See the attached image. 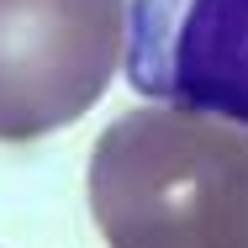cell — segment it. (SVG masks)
<instances>
[{"label": "cell", "mask_w": 248, "mask_h": 248, "mask_svg": "<svg viewBox=\"0 0 248 248\" xmlns=\"http://www.w3.org/2000/svg\"><path fill=\"white\" fill-rule=\"evenodd\" d=\"M106 248H248V127L196 106L122 111L90 153Z\"/></svg>", "instance_id": "cell-1"}, {"label": "cell", "mask_w": 248, "mask_h": 248, "mask_svg": "<svg viewBox=\"0 0 248 248\" xmlns=\"http://www.w3.org/2000/svg\"><path fill=\"white\" fill-rule=\"evenodd\" d=\"M127 53V0H0V143L79 122Z\"/></svg>", "instance_id": "cell-2"}, {"label": "cell", "mask_w": 248, "mask_h": 248, "mask_svg": "<svg viewBox=\"0 0 248 248\" xmlns=\"http://www.w3.org/2000/svg\"><path fill=\"white\" fill-rule=\"evenodd\" d=\"M122 58L138 90L248 127V0H132Z\"/></svg>", "instance_id": "cell-3"}]
</instances>
